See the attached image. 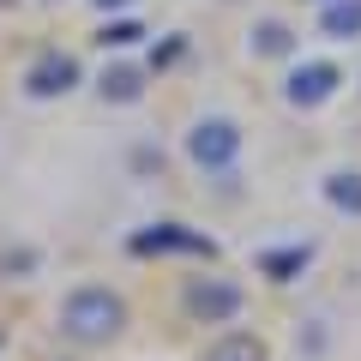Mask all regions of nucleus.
<instances>
[{"label": "nucleus", "mask_w": 361, "mask_h": 361, "mask_svg": "<svg viewBox=\"0 0 361 361\" xmlns=\"http://www.w3.org/2000/svg\"><path fill=\"white\" fill-rule=\"evenodd\" d=\"M319 30L337 37V42H355L361 37V0H331V6L319 13Z\"/></svg>", "instance_id": "7"}, {"label": "nucleus", "mask_w": 361, "mask_h": 361, "mask_svg": "<svg viewBox=\"0 0 361 361\" xmlns=\"http://www.w3.org/2000/svg\"><path fill=\"white\" fill-rule=\"evenodd\" d=\"M187 157H193L199 169H229L235 157H241V127H235V121H223V115L199 121V127L187 133Z\"/></svg>", "instance_id": "2"}, {"label": "nucleus", "mask_w": 361, "mask_h": 361, "mask_svg": "<svg viewBox=\"0 0 361 361\" xmlns=\"http://www.w3.org/2000/svg\"><path fill=\"white\" fill-rule=\"evenodd\" d=\"M337 85H343V73H337L331 61H301L295 73L283 78V97H289V103H295V109H319V103H325V97H331Z\"/></svg>", "instance_id": "4"}, {"label": "nucleus", "mask_w": 361, "mask_h": 361, "mask_svg": "<svg viewBox=\"0 0 361 361\" xmlns=\"http://www.w3.org/2000/svg\"><path fill=\"white\" fill-rule=\"evenodd\" d=\"M90 6H103V13H115V6H133V0H90Z\"/></svg>", "instance_id": "14"}, {"label": "nucleus", "mask_w": 361, "mask_h": 361, "mask_svg": "<svg viewBox=\"0 0 361 361\" xmlns=\"http://www.w3.org/2000/svg\"><path fill=\"white\" fill-rule=\"evenodd\" d=\"M73 85H78V61H73V54H42V61L25 73L30 97H66Z\"/></svg>", "instance_id": "6"}, {"label": "nucleus", "mask_w": 361, "mask_h": 361, "mask_svg": "<svg viewBox=\"0 0 361 361\" xmlns=\"http://www.w3.org/2000/svg\"><path fill=\"white\" fill-rule=\"evenodd\" d=\"M97 90H103L109 103H139V97H145V73H139V66H109Z\"/></svg>", "instance_id": "9"}, {"label": "nucleus", "mask_w": 361, "mask_h": 361, "mask_svg": "<svg viewBox=\"0 0 361 361\" xmlns=\"http://www.w3.org/2000/svg\"><path fill=\"white\" fill-rule=\"evenodd\" d=\"M241 283H229V277H199L193 289H187V313L205 325H229L235 313H241Z\"/></svg>", "instance_id": "3"}, {"label": "nucleus", "mask_w": 361, "mask_h": 361, "mask_svg": "<svg viewBox=\"0 0 361 361\" xmlns=\"http://www.w3.org/2000/svg\"><path fill=\"white\" fill-rule=\"evenodd\" d=\"M133 253H205L211 259V235L187 229V223H151L133 235Z\"/></svg>", "instance_id": "5"}, {"label": "nucleus", "mask_w": 361, "mask_h": 361, "mask_svg": "<svg viewBox=\"0 0 361 361\" xmlns=\"http://www.w3.org/2000/svg\"><path fill=\"white\" fill-rule=\"evenodd\" d=\"M313 259V247H277V253H259V271L265 277H277V283H289V277H301Z\"/></svg>", "instance_id": "8"}, {"label": "nucleus", "mask_w": 361, "mask_h": 361, "mask_svg": "<svg viewBox=\"0 0 361 361\" xmlns=\"http://www.w3.org/2000/svg\"><path fill=\"white\" fill-rule=\"evenodd\" d=\"M205 361H265V343H259V337H247V331H229L223 343H211Z\"/></svg>", "instance_id": "11"}, {"label": "nucleus", "mask_w": 361, "mask_h": 361, "mask_svg": "<svg viewBox=\"0 0 361 361\" xmlns=\"http://www.w3.org/2000/svg\"><path fill=\"white\" fill-rule=\"evenodd\" d=\"M121 325H127V301H121L115 289H103V283L73 289L66 307H61V331L73 337V343H109Z\"/></svg>", "instance_id": "1"}, {"label": "nucleus", "mask_w": 361, "mask_h": 361, "mask_svg": "<svg viewBox=\"0 0 361 361\" xmlns=\"http://www.w3.org/2000/svg\"><path fill=\"white\" fill-rule=\"evenodd\" d=\"M253 49L259 54H289V49H295V30L277 25V18H265V25H253Z\"/></svg>", "instance_id": "12"}, {"label": "nucleus", "mask_w": 361, "mask_h": 361, "mask_svg": "<svg viewBox=\"0 0 361 361\" xmlns=\"http://www.w3.org/2000/svg\"><path fill=\"white\" fill-rule=\"evenodd\" d=\"M325 199H331L337 211H355V217H361V175H355V169L325 175Z\"/></svg>", "instance_id": "10"}, {"label": "nucleus", "mask_w": 361, "mask_h": 361, "mask_svg": "<svg viewBox=\"0 0 361 361\" xmlns=\"http://www.w3.org/2000/svg\"><path fill=\"white\" fill-rule=\"evenodd\" d=\"M139 37H145V30L133 25V18H121V25H109V30H103V49H133Z\"/></svg>", "instance_id": "13"}]
</instances>
